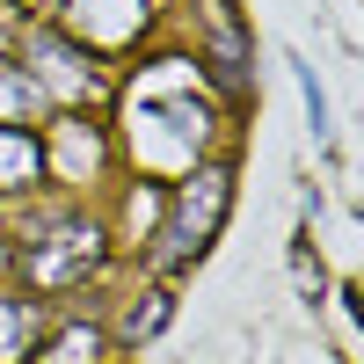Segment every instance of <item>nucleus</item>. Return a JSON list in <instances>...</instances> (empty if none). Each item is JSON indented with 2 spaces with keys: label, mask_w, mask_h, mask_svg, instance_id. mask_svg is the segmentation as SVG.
Segmentation results:
<instances>
[{
  "label": "nucleus",
  "mask_w": 364,
  "mask_h": 364,
  "mask_svg": "<svg viewBox=\"0 0 364 364\" xmlns=\"http://www.w3.org/2000/svg\"><path fill=\"white\" fill-rule=\"evenodd\" d=\"M132 124H154V132H132V154L161 175H190L204 161V139H211V102L204 87H182V95H139Z\"/></svg>",
  "instance_id": "nucleus-1"
},
{
  "label": "nucleus",
  "mask_w": 364,
  "mask_h": 364,
  "mask_svg": "<svg viewBox=\"0 0 364 364\" xmlns=\"http://www.w3.org/2000/svg\"><path fill=\"white\" fill-rule=\"evenodd\" d=\"M226 204H233V175L197 161L190 175L175 182V219L161 226V262H190L211 248V233L226 226Z\"/></svg>",
  "instance_id": "nucleus-2"
},
{
  "label": "nucleus",
  "mask_w": 364,
  "mask_h": 364,
  "mask_svg": "<svg viewBox=\"0 0 364 364\" xmlns=\"http://www.w3.org/2000/svg\"><path fill=\"white\" fill-rule=\"evenodd\" d=\"M102 269V226L95 219H51L44 233H29L22 240V277L37 284V291H66L80 277H95Z\"/></svg>",
  "instance_id": "nucleus-3"
},
{
  "label": "nucleus",
  "mask_w": 364,
  "mask_h": 364,
  "mask_svg": "<svg viewBox=\"0 0 364 364\" xmlns=\"http://www.w3.org/2000/svg\"><path fill=\"white\" fill-rule=\"evenodd\" d=\"M66 22H73V37L117 51V44H132L139 29L154 22V8H146V0H95V8H66Z\"/></svg>",
  "instance_id": "nucleus-4"
},
{
  "label": "nucleus",
  "mask_w": 364,
  "mask_h": 364,
  "mask_svg": "<svg viewBox=\"0 0 364 364\" xmlns=\"http://www.w3.org/2000/svg\"><path fill=\"white\" fill-rule=\"evenodd\" d=\"M44 350V314L37 299H0V364H29Z\"/></svg>",
  "instance_id": "nucleus-5"
},
{
  "label": "nucleus",
  "mask_w": 364,
  "mask_h": 364,
  "mask_svg": "<svg viewBox=\"0 0 364 364\" xmlns=\"http://www.w3.org/2000/svg\"><path fill=\"white\" fill-rule=\"evenodd\" d=\"M44 175V139L22 124H0V190H29Z\"/></svg>",
  "instance_id": "nucleus-6"
},
{
  "label": "nucleus",
  "mask_w": 364,
  "mask_h": 364,
  "mask_svg": "<svg viewBox=\"0 0 364 364\" xmlns=\"http://www.w3.org/2000/svg\"><path fill=\"white\" fill-rule=\"evenodd\" d=\"M175 314V299L168 291H146V306H124V321H117V336H124V343H146V336H154V328Z\"/></svg>",
  "instance_id": "nucleus-7"
},
{
  "label": "nucleus",
  "mask_w": 364,
  "mask_h": 364,
  "mask_svg": "<svg viewBox=\"0 0 364 364\" xmlns=\"http://www.w3.org/2000/svg\"><path fill=\"white\" fill-rule=\"evenodd\" d=\"M44 95H37V80H29L22 66H0V124L8 117H22V109H37Z\"/></svg>",
  "instance_id": "nucleus-8"
},
{
  "label": "nucleus",
  "mask_w": 364,
  "mask_h": 364,
  "mask_svg": "<svg viewBox=\"0 0 364 364\" xmlns=\"http://www.w3.org/2000/svg\"><path fill=\"white\" fill-rule=\"evenodd\" d=\"M299 87H306V117H314V139H328V102H321L314 73H299Z\"/></svg>",
  "instance_id": "nucleus-9"
}]
</instances>
